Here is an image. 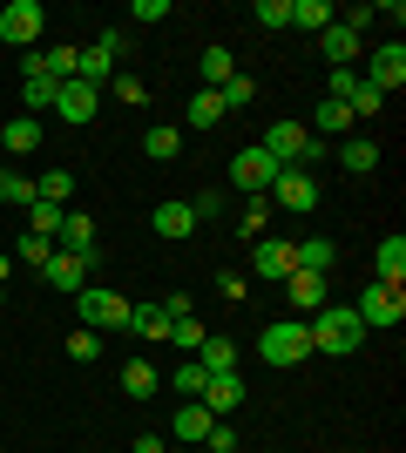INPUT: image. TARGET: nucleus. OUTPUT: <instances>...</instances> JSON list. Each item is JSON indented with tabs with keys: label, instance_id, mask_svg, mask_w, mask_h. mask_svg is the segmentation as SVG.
Masks as SVG:
<instances>
[{
	"label": "nucleus",
	"instance_id": "864d4df0",
	"mask_svg": "<svg viewBox=\"0 0 406 453\" xmlns=\"http://www.w3.org/2000/svg\"><path fill=\"white\" fill-rule=\"evenodd\" d=\"M0 304H7V284H0Z\"/></svg>",
	"mask_w": 406,
	"mask_h": 453
},
{
	"label": "nucleus",
	"instance_id": "2f4dec72",
	"mask_svg": "<svg viewBox=\"0 0 406 453\" xmlns=\"http://www.w3.org/2000/svg\"><path fill=\"white\" fill-rule=\"evenodd\" d=\"M34 196H41V203H55V210H68V196H75V176H68V170L34 176Z\"/></svg>",
	"mask_w": 406,
	"mask_h": 453
},
{
	"label": "nucleus",
	"instance_id": "09e8293b",
	"mask_svg": "<svg viewBox=\"0 0 406 453\" xmlns=\"http://www.w3.org/2000/svg\"><path fill=\"white\" fill-rule=\"evenodd\" d=\"M129 453H170V440H163V434H135Z\"/></svg>",
	"mask_w": 406,
	"mask_h": 453
},
{
	"label": "nucleus",
	"instance_id": "72a5a7b5",
	"mask_svg": "<svg viewBox=\"0 0 406 453\" xmlns=\"http://www.w3.org/2000/svg\"><path fill=\"white\" fill-rule=\"evenodd\" d=\"M224 122V102H217V88H196L190 95V129H217Z\"/></svg>",
	"mask_w": 406,
	"mask_h": 453
},
{
	"label": "nucleus",
	"instance_id": "412c9836",
	"mask_svg": "<svg viewBox=\"0 0 406 453\" xmlns=\"http://www.w3.org/2000/svg\"><path fill=\"white\" fill-rule=\"evenodd\" d=\"M231 75H237L231 48H224V41H211V48L196 55V81H203V88H224V81H231Z\"/></svg>",
	"mask_w": 406,
	"mask_h": 453
},
{
	"label": "nucleus",
	"instance_id": "473e14b6",
	"mask_svg": "<svg viewBox=\"0 0 406 453\" xmlns=\"http://www.w3.org/2000/svg\"><path fill=\"white\" fill-rule=\"evenodd\" d=\"M41 68H48L55 81H75V68H81V48H68V41H61V48H41Z\"/></svg>",
	"mask_w": 406,
	"mask_h": 453
},
{
	"label": "nucleus",
	"instance_id": "f8f14e48",
	"mask_svg": "<svg viewBox=\"0 0 406 453\" xmlns=\"http://www.w3.org/2000/svg\"><path fill=\"white\" fill-rule=\"evenodd\" d=\"M96 109H102V95H96V88H81V81H61V88H55V115L68 122V129L96 122Z\"/></svg>",
	"mask_w": 406,
	"mask_h": 453
},
{
	"label": "nucleus",
	"instance_id": "9d476101",
	"mask_svg": "<svg viewBox=\"0 0 406 453\" xmlns=\"http://www.w3.org/2000/svg\"><path fill=\"white\" fill-rule=\"evenodd\" d=\"M285 298H291L298 319H311L318 304H332V278H318V271H291V278H285Z\"/></svg>",
	"mask_w": 406,
	"mask_h": 453
},
{
	"label": "nucleus",
	"instance_id": "f03ea898",
	"mask_svg": "<svg viewBox=\"0 0 406 453\" xmlns=\"http://www.w3.org/2000/svg\"><path fill=\"white\" fill-rule=\"evenodd\" d=\"M257 359L264 365H305L311 359V332H305V319H271L264 332H257Z\"/></svg>",
	"mask_w": 406,
	"mask_h": 453
},
{
	"label": "nucleus",
	"instance_id": "2eb2a0df",
	"mask_svg": "<svg viewBox=\"0 0 406 453\" xmlns=\"http://www.w3.org/2000/svg\"><path fill=\"white\" fill-rule=\"evenodd\" d=\"M41 278L55 284V291H88V257H75V250H55V257L41 265Z\"/></svg>",
	"mask_w": 406,
	"mask_h": 453
},
{
	"label": "nucleus",
	"instance_id": "7ed1b4c3",
	"mask_svg": "<svg viewBox=\"0 0 406 453\" xmlns=\"http://www.w3.org/2000/svg\"><path fill=\"white\" fill-rule=\"evenodd\" d=\"M352 311H359V325H366V332H393V325L406 319V284H379L372 278L366 291H359V298H346Z\"/></svg>",
	"mask_w": 406,
	"mask_h": 453
},
{
	"label": "nucleus",
	"instance_id": "a18cd8bd",
	"mask_svg": "<svg viewBox=\"0 0 406 453\" xmlns=\"http://www.w3.org/2000/svg\"><path fill=\"white\" fill-rule=\"evenodd\" d=\"M217 291H224V298H251V278H244V271H217Z\"/></svg>",
	"mask_w": 406,
	"mask_h": 453
},
{
	"label": "nucleus",
	"instance_id": "b1692460",
	"mask_svg": "<svg viewBox=\"0 0 406 453\" xmlns=\"http://www.w3.org/2000/svg\"><path fill=\"white\" fill-rule=\"evenodd\" d=\"M318 48H326L332 68H352V61H359V35H352V27H339V20H332L326 35H318Z\"/></svg>",
	"mask_w": 406,
	"mask_h": 453
},
{
	"label": "nucleus",
	"instance_id": "f3484780",
	"mask_svg": "<svg viewBox=\"0 0 406 453\" xmlns=\"http://www.w3.org/2000/svg\"><path fill=\"white\" fill-rule=\"evenodd\" d=\"M372 278L406 284V237H379V244H372Z\"/></svg>",
	"mask_w": 406,
	"mask_h": 453
},
{
	"label": "nucleus",
	"instance_id": "aec40b11",
	"mask_svg": "<svg viewBox=\"0 0 406 453\" xmlns=\"http://www.w3.org/2000/svg\"><path fill=\"white\" fill-rule=\"evenodd\" d=\"M211 426H217V419L203 413L196 399H176V440H183V447H203V440H211Z\"/></svg>",
	"mask_w": 406,
	"mask_h": 453
},
{
	"label": "nucleus",
	"instance_id": "8fccbe9b",
	"mask_svg": "<svg viewBox=\"0 0 406 453\" xmlns=\"http://www.w3.org/2000/svg\"><path fill=\"white\" fill-rule=\"evenodd\" d=\"M163 319H190V291H170V298H163Z\"/></svg>",
	"mask_w": 406,
	"mask_h": 453
},
{
	"label": "nucleus",
	"instance_id": "4c0bfd02",
	"mask_svg": "<svg viewBox=\"0 0 406 453\" xmlns=\"http://www.w3.org/2000/svg\"><path fill=\"white\" fill-rule=\"evenodd\" d=\"M68 359H75V365L102 359V332H88V325H75V332H68Z\"/></svg>",
	"mask_w": 406,
	"mask_h": 453
},
{
	"label": "nucleus",
	"instance_id": "6e6552de",
	"mask_svg": "<svg viewBox=\"0 0 406 453\" xmlns=\"http://www.w3.org/2000/svg\"><path fill=\"white\" fill-rule=\"evenodd\" d=\"M271 176H278V163H271V156L257 150V142H251V150H237V156H231V183H237V189L264 196V189H271Z\"/></svg>",
	"mask_w": 406,
	"mask_h": 453
},
{
	"label": "nucleus",
	"instance_id": "4be33fe9",
	"mask_svg": "<svg viewBox=\"0 0 406 453\" xmlns=\"http://www.w3.org/2000/svg\"><path fill=\"white\" fill-rule=\"evenodd\" d=\"M305 129L318 135V142H332V135L346 142V129H352V109H346V102H332V95H326V102H318V115H311Z\"/></svg>",
	"mask_w": 406,
	"mask_h": 453
},
{
	"label": "nucleus",
	"instance_id": "cd10ccee",
	"mask_svg": "<svg viewBox=\"0 0 406 453\" xmlns=\"http://www.w3.org/2000/svg\"><path fill=\"white\" fill-rule=\"evenodd\" d=\"M156 386H163V379H156L149 359H129V365H122V399H156Z\"/></svg>",
	"mask_w": 406,
	"mask_h": 453
},
{
	"label": "nucleus",
	"instance_id": "f257e3e1",
	"mask_svg": "<svg viewBox=\"0 0 406 453\" xmlns=\"http://www.w3.org/2000/svg\"><path fill=\"white\" fill-rule=\"evenodd\" d=\"M305 332H311V352H332V359H352L366 345V325H359L352 304H318L305 319Z\"/></svg>",
	"mask_w": 406,
	"mask_h": 453
},
{
	"label": "nucleus",
	"instance_id": "c03bdc74",
	"mask_svg": "<svg viewBox=\"0 0 406 453\" xmlns=\"http://www.w3.org/2000/svg\"><path fill=\"white\" fill-rule=\"evenodd\" d=\"M190 217H196V224H203V217H224V189H196Z\"/></svg>",
	"mask_w": 406,
	"mask_h": 453
},
{
	"label": "nucleus",
	"instance_id": "7c9ffc66",
	"mask_svg": "<svg viewBox=\"0 0 406 453\" xmlns=\"http://www.w3.org/2000/svg\"><path fill=\"white\" fill-rule=\"evenodd\" d=\"M346 109H352V122H372V115L387 109V95H379L366 75H359V81H352V95H346Z\"/></svg>",
	"mask_w": 406,
	"mask_h": 453
},
{
	"label": "nucleus",
	"instance_id": "393cba45",
	"mask_svg": "<svg viewBox=\"0 0 406 453\" xmlns=\"http://www.w3.org/2000/svg\"><path fill=\"white\" fill-rule=\"evenodd\" d=\"M129 332H135V339H149V345H163V339H170L163 304H129Z\"/></svg>",
	"mask_w": 406,
	"mask_h": 453
},
{
	"label": "nucleus",
	"instance_id": "603ef678",
	"mask_svg": "<svg viewBox=\"0 0 406 453\" xmlns=\"http://www.w3.org/2000/svg\"><path fill=\"white\" fill-rule=\"evenodd\" d=\"M7 278H14V257H7V250H0V284H7Z\"/></svg>",
	"mask_w": 406,
	"mask_h": 453
},
{
	"label": "nucleus",
	"instance_id": "58836bf2",
	"mask_svg": "<svg viewBox=\"0 0 406 453\" xmlns=\"http://www.w3.org/2000/svg\"><path fill=\"white\" fill-rule=\"evenodd\" d=\"M203 386H211V372H203L196 359L176 365V399H203Z\"/></svg>",
	"mask_w": 406,
	"mask_h": 453
},
{
	"label": "nucleus",
	"instance_id": "ddd939ff",
	"mask_svg": "<svg viewBox=\"0 0 406 453\" xmlns=\"http://www.w3.org/2000/svg\"><path fill=\"white\" fill-rule=\"evenodd\" d=\"M55 250H75V257H96V217L88 210H68L55 230Z\"/></svg>",
	"mask_w": 406,
	"mask_h": 453
},
{
	"label": "nucleus",
	"instance_id": "39448f33",
	"mask_svg": "<svg viewBox=\"0 0 406 453\" xmlns=\"http://www.w3.org/2000/svg\"><path fill=\"white\" fill-rule=\"evenodd\" d=\"M271 210H291V217H311V210H318V176L311 170H278L271 176Z\"/></svg>",
	"mask_w": 406,
	"mask_h": 453
},
{
	"label": "nucleus",
	"instance_id": "3c124183",
	"mask_svg": "<svg viewBox=\"0 0 406 453\" xmlns=\"http://www.w3.org/2000/svg\"><path fill=\"white\" fill-rule=\"evenodd\" d=\"M352 81H359L352 68H332V102H346V95H352Z\"/></svg>",
	"mask_w": 406,
	"mask_h": 453
},
{
	"label": "nucleus",
	"instance_id": "5701e85b",
	"mask_svg": "<svg viewBox=\"0 0 406 453\" xmlns=\"http://www.w3.org/2000/svg\"><path fill=\"white\" fill-rule=\"evenodd\" d=\"M291 250H298V271H318V278L339 271V244L332 237H305V244H291Z\"/></svg>",
	"mask_w": 406,
	"mask_h": 453
},
{
	"label": "nucleus",
	"instance_id": "20e7f679",
	"mask_svg": "<svg viewBox=\"0 0 406 453\" xmlns=\"http://www.w3.org/2000/svg\"><path fill=\"white\" fill-rule=\"evenodd\" d=\"M75 311L88 332H129V291H75Z\"/></svg>",
	"mask_w": 406,
	"mask_h": 453
},
{
	"label": "nucleus",
	"instance_id": "a211bd4d",
	"mask_svg": "<svg viewBox=\"0 0 406 453\" xmlns=\"http://www.w3.org/2000/svg\"><path fill=\"white\" fill-rule=\"evenodd\" d=\"M339 170L346 176H372L379 170V142H372V135H346V142H339Z\"/></svg>",
	"mask_w": 406,
	"mask_h": 453
},
{
	"label": "nucleus",
	"instance_id": "ea45409f",
	"mask_svg": "<svg viewBox=\"0 0 406 453\" xmlns=\"http://www.w3.org/2000/svg\"><path fill=\"white\" fill-rule=\"evenodd\" d=\"M14 257H20V265H48V257H55V244H48V237H34V230H27V237H14Z\"/></svg>",
	"mask_w": 406,
	"mask_h": 453
},
{
	"label": "nucleus",
	"instance_id": "1a4fd4ad",
	"mask_svg": "<svg viewBox=\"0 0 406 453\" xmlns=\"http://www.w3.org/2000/svg\"><path fill=\"white\" fill-rule=\"evenodd\" d=\"M244 399H251V393H244V372H217L211 386H203V399H196V406H203L211 419H231Z\"/></svg>",
	"mask_w": 406,
	"mask_h": 453
},
{
	"label": "nucleus",
	"instance_id": "9b49d317",
	"mask_svg": "<svg viewBox=\"0 0 406 453\" xmlns=\"http://www.w3.org/2000/svg\"><path fill=\"white\" fill-rule=\"evenodd\" d=\"M55 88L61 81L41 68V55H27L20 61V102H27V115H41V109H55Z\"/></svg>",
	"mask_w": 406,
	"mask_h": 453
},
{
	"label": "nucleus",
	"instance_id": "dca6fc26",
	"mask_svg": "<svg viewBox=\"0 0 406 453\" xmlns=\"http://www.w3.org/2000/svg\"><path fill=\"white\" fill-rule=\"evenodd\" d=\"M366 81H372V88H379V95H393V88H400V81H406V48H400V41H387V48L372 55Z\"/></svg>",
	"mask_w": 406,
	"mask_h": 453
},
{
	"label": "nucleus",
	"instance_id": "4468645a",
	"mask_svg": "<svg viewBox=\"0 0 406 453\" xmlns=\"http://www.w3.org/2000/svg\"><path fill=\"white\" fill-rule=\"evenodd\" d=\"M41 142H48L41 115H14V122H0V150H7V156H34Z\"/></svg>",
	"mask_w": 406,
	"mask_h": 453
},
{
	"label": "nucleus",
	"instance_id": "f704fd0d",
	"mask_svg": "<svg viewBox=\"0 0 406 453\" xmlns=\"http://www.w3.org/2000/svg\"><path fill=\"white\" fill-rule=\"evenodd\" d=\"M217 102H224V115L251 109V102H257V81H251V75H231V81H224V88H217Z\"/></svg>",
	"mask_w": 406,
	"mask_h": 453
},
{
	"label": "nucleus",
	"instance_id": "c9c22d12",
	"mask_svg": "<svg viewBox=\"0 0 406 453\" xmlns=\"http://www.w3.org/2000/svg\"><path fill=\"white\" fill-rule=\"evenodd\" d=\"M61 217H68V210H55V203H27V230H34V237H48V244H55V230H61Z\"/></svg>",
	"mask_w": 406,
	"mask_h": 453
},
{
	"label": "nucleus",
	"instance_id": "49530a36",
	"mask_svg": "<svg viewBox=\"0 0 406 453\" xmlns=\"http://www.w3.org/2000/svg\"><path fill=\"white\" fill-rule=\"evenodd\" d=\"M203 447H211V453H237V434H231V426H224V419H217V426H211V440H203Z\"/></svg>",
	"mask_w": 406,
	"mask_h": 453
},
{
	"label": "nucleus",
	"instance_id": "e433bc0d",
	"mask_svg": "<svg viewBox=\"0 0 406 453\" xmlns=\"http://www.w3.org/2000/svg\"><path fill=\"white\" fill-rule=\"evenodd\" d=\"M163 345H176V352H196V345H203V319H196V311H190V319H170V339H163Z\"/></svg>",
	"mask_w": 406,
	"mask_h": 453
},
{
	"label": "nucleus",
	"instance_id": "a19ab883",
	"mask_svg": "<svg viewBox=\"0 0 406 453\" xmlns=\"http://www.w3.org/2000/svg\"><path fill=\"white\" fill-rule=\"evenodd\" d=\"M251 20H257V27H291V0H257Z\"/></svg>",
	"mask_w": 406,
	"mask_h": 453
},
{
	"label": "nucleus",
	"instance_id": "0eeeda50",
	"mask_svg": "<svg viewBox=\"0 0 406 453\" xmlns=\"http://www.w3.org/2000/svg\"><path fill=\"white\" fill-rule=\"evenodd\" d=\"M291 271H298V250H291V237H257V244H251V278L285 284Z\"/></svg>",
	"mask_w": 406,
	"mask_h": 453
},
{
	"label": "nucleus",
	"instance_id": "de8ad7c7",
	"mask_svg": "<svg viewBox=\"0 0 406 453\" xmlns=\"http://www.w3.org/2000/svg\"><path fill=\"white\" fill-rule=\"evenodd\" d=\"M129 14H135V20H170V0H135Z\"/></svg>",
	"mask_w": 406,
	"mask_h": 453
},
{
	"label": "nucleus",
	"instance_id": "c756f323",
	"mask_svg": "<svg viewBox=\"0 0 406 453\" xmlns=\"http://www.w3.org/2000/svg\"><path fill=\"white\" fill-rule=\"evenodd\" d=\"M7 203H14V210L34 203V176H20V170H7V163H0V210H7Z\"/></svg>",
	"mask_w": 406,
	"mask_h": 453
},
{
	"label": "nucleus",
	"instance_id": "bb28decb",
	"mask_svg": "<svg viewBox=\"0 0 406 453\" xmlns=\"http://www.w3.org/2000/svg\"><path fill=\"white\" fill-rule=\"evenodd\" d=\"M142 156H149V163H176V156H183V129H176V122L149 129V135H142Z\"/></svg>",
	"mask_w": 406,
	"mask_h": 453
},
{
	"label": "nucleus",
	"instance_id": "a878e982",
	"mask_svg": "<svg viewBox=\"0 0 406 453\" xmlns=\"http://www.w3.org/2000/svg\"><path fill=\"white\" fill-rule=\"evenodd\" d=\"M149 224H156V237H190L196 217H190V203H156V210H149Z\"/></svg>",
	"mask_w": 406,
	"mask_h": 453
},
{
	"label": "nucleus",
	"instance_id": "c85d7f7f",
	"mask_svg": "<svg viewBox=\"0 0 406 453\" xmlns=\"http://www.w3.org/2000/svg\"><path fill=\"white\" fill-rule=\"evenodd\" d=\"M332 0H291V27H305V35H326L332 27Z\"/></svg>",
	"mask_w": 406,
	"mask_h": 453
},
{
	"label": "nucleus",
	"instance_id": "6ab92c4d",
	"mask_svg": "<svg viewBox=\"0 0 406 453\" xmlns=\"http://www.w3.org/2000/svg\"><path fill=\"white\" fill-rule=\"evenodd\" d=\"M190 359H196V365H203V372L217 379V372H237V345L224 339V332H203V345H196Z\"/></svg>",
	"mask_w": 406,
	"mask_h": 453
},
{
	"label": "nucleus",
	"instance_id": "79ce46f5",
	"mask_svg": "<svg viewBox=\"0 0 406 453\" xmlns=\"http://www.w3.org/2000/svg\"><path fill=\"white\" fill-rule=\"evenodd\" d=\"M109 95H116L122 109H142V102H149V88H142L135 75H116V81H109Z\"/></svg>",
	"mask_w": 406,
	"mask_h": 453
},
{
	"label": "nucleus",
	"instance_id": "423d86ee",
	"mask_svg": "<svg viewBox=\"0 0 406 453\" xmlns=\"http://www.w3.org/2000/svg\"><path fill=\"white\" fill-rule=\"evenodd\" d=\"M41 27H48V7H41V0H7V7H0V41H7V48H34Z\"/></svg>",
	"mask_w": 406,
	"mask_h": 453
},
{
	"label": "nucleus",
	"instance_id": "37998d69",
	"mask_svg": "<svg viewBox=\"0 0 406 453\" xmlns=\"http://www.w3.org/2000/svg\"><path fill=\"white\" fill-rule=\"evenodd\" d=\"M264 224H271V196H251V203H244V237H264Z\"/></svg>",
	"mask_w": 406,
	"mask_h": 453
}]
</instances>
